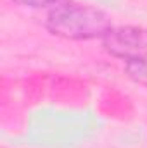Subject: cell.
Returning a JSON list of instances; mask_svg holds the SVG:
<instances>
[{
	"label": "cell",
	"mask_w": 147,
	"mask_h": 148,
	"mask_svg": "<svg viewBox=\"0 0 147 148\" xmlns=\"http://www.w3.org/2000/svg\"><path fill=\"white\" fill-rule=\"evenodd\" d=\"M45 28L54 36L83 41L102 38L112 24L109 16L99 7L73 0H59L50 7L45 17Z\"/></svg>",
	"instance_id": "cell-1"
},
{
	"label": "cell",
	"mask_w": 147,
	"mask_h": 148,
	"mask_svg": "<svg viewBox=\"0 0 147 148\" xmlns=\"http://www.w3.org/2000/svg\"><path fill=\"white\" fill-rule=\"evenodd\" d=\"M101 40L111 57H116L125 64L147 59V28L112 26Z\"/></svg>",
	"instance_id": "cell-2"
},
{
	"label": "cell",
	"mask_w": 147,
	"mask_h": 148,
	"mask_svg": "<svg viewBox=\"0 0 147 148\" xmlns=\"http://www.w3.org/2000/svg\"><path fill=\"white\" fill-rule=\"evenodd\" d=\"M125 71H126L128 77H130L132 81H135L137 84L147 88V59L139 60V62L125 64Z\"/></svg>",
	"instance_id": "cell-3"
},
{
	"label": "cell",
	"mask_w": 147,
	"mask_h": 148,
	"mask_svg": "<svg viewBox=\"0 0 147 148\" xmlns=\"http://www.w3.org/2000/svg\"><path fill=\"white\" fill-rule=\"evenodd\" d=\"M16 3L23 5V7H30V9H42V7H49V5H55L59 0H14Z\"/></svg>",
	"instance_id": "cell-4"
}]
</instances>
